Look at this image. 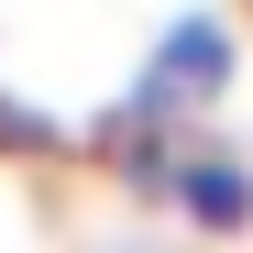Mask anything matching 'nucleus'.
Instances as JSON below:
<instances>
[{
  "label": "nucleus",
  "instance_id": "obj_2",
  "mask_svg": "<svg viewBox=\"0 0 253 253\" xmlns=\"http://www.w3.org/2000/svg\"><path fill=\"white\" fill-rule=\"evenodd\" d=\"M165 198H176L198 231H242L253 220V165L220 154V143H176L165 154Z\"/></svg>",
  "mask_w": 253,
  "mask_h": 253
},
{
  "label": "nucleus",
  "instance_id": "obj_1",
  "mask_svg": "<svg viewBox=\"0 0 253 253\" xmlns=\"http://www.w3.org/2000/svg\"><path fill=\"white\" fill-rule=\"evenodd\" d=\"M220 88H231V22L220 11H176L154 33V55H143V88H132V110H121V132H165L176 110L220 99Z\"/></svg>",
  "mask_w": 253,
  "mask_h": 253
}]
</instances>
